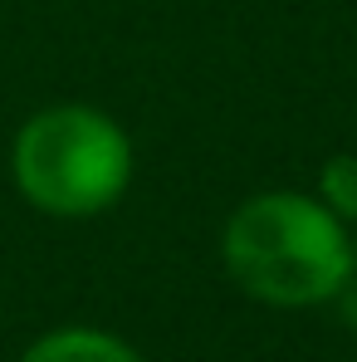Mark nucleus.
<instances>
[{"label": "nucleus", "instance_id": "obj_1", "mask_svg": "<svg viewBox=\"0 0 357 362\" xmlns=\"http://www.w3.org/2000/svg\"><path fill=\"white\" fill-rule=\"evenodd\" d=\"M221 264L254 303L318 308L353 284V226L313 191H254L221 230Z\"/></svg>", "mask_w": 357, "mask_h": 362}, {"label": "nucleus", "instance_id": "obj_2", "mask_svg": "<svg viewBox=\"0 0 357 362\" xmlns=\"http://www.w3.org/2000/svg\"><path fill=\"white\" fill-rule=\"evenodd\" d=\"M10 177L35 211L88 221L127 196L132 137L93 103H54L20 122L10 142Z\"/></svg>", "mask_w": 357, "mask_h": 362}, {"label": "nucleus", "instance_id": "obj_3", "mask_svg": "<svg viewBox=\"0 0 357 362\" xmlns=\"http://www.w3.org/2000/svg\"><path fill=\"white\" fill-rule=\"evenodd\" d=\"M20 362H142V353L108 333V328H93V323H64V328H49L40 333Z\"/></svg>", "mask_w": 357, "mask_h": 362}, {"label": "nucleus", "instance_id": "obj_4", "mask_svg": "<svg viewBox=\"0 0 357 362\" xmlns=\"http://www.w3.org/2000/svg\"><path fill=\"white\" fill-rule=\"evenodd\" d=\"M313 196L343 221V226H357V152H338L318 167V181H313Z\"/></svg>", "mask_w": 357, "mask_h": 362}, {"label": "nucleus", "instance_id": "obj_5", "mask_svg": "<svg viewBox=\"0 0 357 362\" xmlns=\"http://www.w3.org/2000/svg\"><path fill=\"white\" fill-rule=\"evenodd\" d=\"M353 284H357V226H353Z\"/></svg>", "mask_w": 357, "mask_h": 362}]
</instances>
